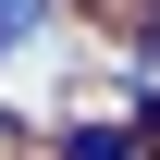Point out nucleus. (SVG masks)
<instances>
[{"label": "nucleus", "mask_w": 160, "mask_h": 160, "mask_svg": "<svg viewBox=\"0 0 160 160\" xmlns=\"http://www.w3.org/2000/svg\"><path fill=\"white\" fill-rule=\"evenodd\" d=\"M37 25H49V0H0V49H12V37H37Z\"/></svg>", "instance_id": "f257e3e1"}]
</instances>
